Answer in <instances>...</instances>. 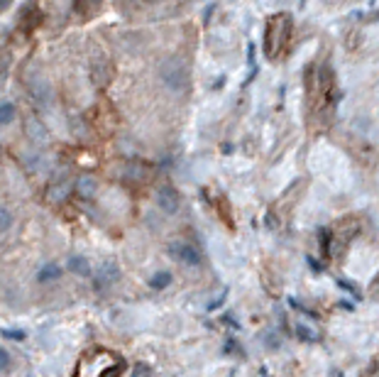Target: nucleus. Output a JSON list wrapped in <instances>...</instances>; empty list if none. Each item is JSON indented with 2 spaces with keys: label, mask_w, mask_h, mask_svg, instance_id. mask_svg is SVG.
Segmentation results:
<instances>
[{
  "label": "nucleus",
  "mask_w": 379,
  "mask_h": 377,
  "mask_svg": "<svg viewBox=\"0 0 379 377\" xmlns=\"http://www.w3.org/2000/svg\"><path fill=\"white\" fill-rule=\"evenodd\" d=\"M159 76L167 83V88H172V91H184L188 83V69L184 67L179 59H169V62H164L162 69H159Z\"/></svg>",
  "instance_id": "nucleus-1"
},
{
  "label": "nucleus",
  "mask_w": 379,
  "mask_h": 377,
  "mask_svg": "<svg viewBox=\"0 0 379 377\" xmlns=\"http://www.w3.org/2000/svg\"><path fill=\"white\" fill-rule=\"evenodd\" d=\"M93 289L96 292H106L120 280V265L116 260H106L98 265V270L93 272Z\"/></svg>",
  "instance_id": "nucleus-2"
},
{
  "label": "nucleus",
  "mask_w": 379,
  "mask_h": 377,
  "mask_svg": "<svg viewBox=\"0 0 379 377\" xmlns=\"http://www.w3.org/2000/svg\"><path fill=\"white\" fill-rule=\"evenodd\" d=\"M289 18L287 15H279V18H274L272 22H269V29H267V52L269 57H274V54L282 49L284 39H287L289 34Z\"/></svg>",
  "instance_id": "nucleus-3"
},
{
  "label": "nucleus",
  "mask_w": 379,
  "mask_h": 377,
  "mask_svg": "<svg viewBox=\"0 0 379 377\" xmlns=\"http://www.w3.org/2000/svg\"><path fill=\"white\" fill-rule=\"evenodd\" d=\"M167 250H169V255H172L177 262H181V265H186V267L201 265V252H198V247L191 245V242L174 240V242H169Z\"/></svg>",
  "instance_id": "nucleus-4"
},
{
  "label": "nucleus",
  "mask_w": 379,
  "mask_h": 377,
  "mask_svg": "<svg viewBox=\"0 0 379 377\" xmlns=\"http://www.w3.org/2000/svg\"><path fill=\"white\" fill-rule=\"evenodd\" d=\"M154 201H157L159 211L167 213V216H174V213H179V208H181V196H179L177 188L169 186V184L157 188V196H154Z\"/></svg>",
  "instance_id": "nucleus-5"
},
{
  "label": "nucleus",
  "mask_w": 379,
  "mask_h": 377,
  "mask_svg": "<svg viewBox=\"0 0 379 377\" xmlns=\"http://www.w3.org/2000/svg\"><path fill=\"white\" fill-rule=\"evenodd\" d=\"M67 267H69V272H71V275L83 277V280H88V277L93 275V265H91V260H88L86 255H71V257H69V262H67Z\"/></svg>",
  "instance_id": "nucleus-6"
},
{
  "label": "nucleus",
  "mask_w": 379,
  "mask_h": 377,
  "mask_svg": "<svg viewBox=\"0 0 379 377\" xmlns=\"http://www.w3.org/2000/svg\"><path fill=\"white\" fill-rule=\"evenodd\" d=\"M74 188H76V193H78L81 198H93V196L98 193V181L93 179V177L83 174V177H78V179H76Z\"/></svg>",
  "instance_id": "nucleus-7"
},
{
  "label": "nucleus",
  "mask_w": 379,
  "mask_h": 377,
  "mask_svg": "<svg viewBox=\"0 0 379 377\" xmlns=\"http://www.w3.org/2000/svg\"><path fill=\"white\" fill-rule=\"evenodd\" d=\"M59 277H62V267H59L57 262H47V265H42V267H39V272H37V282H39V285L57 282Z\"/></svg>",
  "instance_id": "nucleus-8"
},
{
  "label": "nucleus",
  "mask_w": 379,
  "mask_h": 377,
  "mask_svg": "<svg viewBox=\"0 0 379 377\" xmlns=\"http://www.w3.org/2000/svg\"><path fill=\"white\" fill-rule=\"evenodd\" d=\"M174 282V275L172 272H167V270H159V272H154L152 277H149V289L152 292H164L169 285Z\"/></svg>",
  "instance_id": "nucleus-9"
},
{
  "label": "nucleus",
  "mask_w": 379,
  "mask_h": 377,
  "mask_svg": "<svg viewBox=\"0 0 379 377\" xmlns=\"http://www.w3.org/2000/svg\"><path fill=\"white\" fill-rule=\"evenodd\" d=\"M18 118V108L10 101H0V125H10Z\"/></svg>",
  "instance_id": "nucleus-10"
},
{
  "label": "nucleus",
  "mask_w": 379,
  "mask_h": 377,
  "mask_svg": "<svg viewBox=\"0 0 379 377\" xmlns=\"http://www.w3.org/2000/svg\"><path fill=\"white\" fill-rule=\"evenodd\" d=\"M69 191H71V186H69V184H59V186H52V188H49V201H54V203L64 201V198L69 196Z\"/></svg>",
  "instance_id": "nucleus-11"
},
{
  "label": "nucleus",
  "mask_w": 379,
  "mask_h": 377,
  "mask_svg": "<svg viewBox=\"0 0 379 377\" xmlns=\"http://www.w3.org/2000/svg\"><path fill=\"white\" fill-rule=\"evenodd\" d=\"M13 223H15L13 211H10L8 206H0V233L10 231V228H13Z\"/></svg>",
  "instance_id": "nucleus-12"
},
{
  "label": "nucleus",
  "mask_w": 379,
  "mask_h": 377,
  "mask_svg": "<svg viewBox=\"0 0 379 377\" xmlns=\"http://www.w3.org/2000/svg\"><path fill=\"white\" fill-rule=\"evenodd\" d=\"M294 329H296V331H294V334H296V338H298V341H306V343H313V341L318 338V336H316V334H311V329H308V326H303V324H296V326H294Z\"/></svg>",
  "instance_id": "nucleus-13"
},
{
  "label": "nucleus",
  "mask_w": 379,
  "mask_h": 377,
  "mask_svg": "<svg viewBox=\"0 0 379 377\" xmlns=\"http://www.w3.org/2000/svg\"><path fill=\"white\" fill-rule=\"evenodd\" d=\"M264 345H267V350H279L282 348V336H279L277 331H267V336H264Z\"/></svg>",
  "instance_id": "nucleus-14"
},
{
  "label": "nucleus",
  "mask_w": 379,
  "mask_h": 377,
  "mask_svg": "<svg viewBox=\"0 0 379 377\" xmlns=\"http://www.w3.org/2000/svg\"><path fill=\"white\" fill-rule=\"evenodd\" d=\"M0 336L8 341H25L27 338V334H25L22 329H0Z\"/></svg>",
  "instance_id": "nucleus-15"
},
{
  "label": "nucleus",
  "mask_w": 379,
  "mask_h": 377,
  "mask_svg": "<svg viewBox=\"0 0 379 377\" xmlns=\"http://www.w3.org/2000/svg\"><path fill=\"white\" fill-rule=\"evenodd\" d=\"M10 368H13V355H10L8 348L0 345V373H8Z\"/></svg>",
  "instance_id": "nucleus-16"
},
{
  "label": "nucleus",
  "mask_w": 379,
  "mask_h": 377,
  "mask_svg": "<svg viewBox=\"0 0 379 377\" xmlns=\"http://www.w3.org/2000/svg\"><path fill=\"white\" fill-rule=\"evenodd\" d=\"M154 373H152V368H149L147 363H137L132 368V377H152Z\"/></svg>",
  "instance_id": "nucleus-17"
},
{
  "label": "nucleus",
  "mask_w": 379,
  "mask_h": 377,
  "mask_svg": "<svg viewBox=\"0 0 379 377\" xmlns=\"http://www.w3.org/2000/svg\"><path fill=\"white\" fill-rule=\"evenodd\" d=\"M123 375V368L120 365H111V368H106L98 377H120Z\"/></svg>",
  "instance_id": "nucleus-18"
},
{
  "label": "nucleus",
  "mask_w": 379,
  "mask_h": 377,
  "mask_svg": "<svg viewBox=\"0 0 379 377\" xmlns=\"http://www.w3.org/2000/svg\"><path fill=\"white\" fill-rule=\"evenodd\" d=\"M308 265H311V267H313V270H316V272H321V270H323V267H321V262H316V260H313V257H308Z\"/></svg>",
  "instance_id": "nucleus-19"
},
{
  "label": "nucleus",
  "mask_w": 379,
  "mask_h": 377,
  "mask_svg": "<svg viewBox=\"0 0 379 377\" xmlns=\"http://www.w3.org/2000/svg\"><path fill=\"white\" fill-rule=\"evenodd\" d=\"M142 3H154V0H142Z\"/></svg>",
  "instance_id": "nucleus-20"
},
{
  "label": "nucleus",
  "mask_w": 379,
  "mask_h": 377,
  "mask_svg": "<svg viewBox=\"0 0 379 377\" xmlns=\"http://www.w3.org/2000/svg\"><path fill=\"white\" fill-rule=\"evenodd\" d=\"M0 8H3V5H0Z\"/></svg>",
  "instance_id": "nucleus-21"
}]
</instances>
